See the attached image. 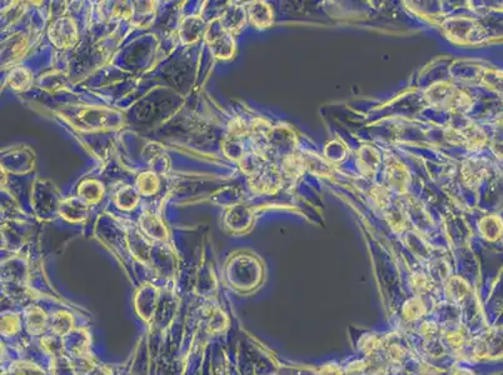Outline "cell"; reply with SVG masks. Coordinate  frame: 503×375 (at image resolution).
<instances>
[{
    "instance_id": "8992f818",
    "label": "cell",
    "mask_w": 503,
    "mask_h": 375,
    "mask_svg": "<svg viewBox=\"0 0 503 375\" xmlns=\"http://www.w3.org/2000/svg\"><path fill=\"white\" fill-rule=\"evenodd\" d=\"M104 194V188L95 179H87L79 184L78 197L84 200L87 204L98 203Z\"/></svg>"
},
{
    "instance_id": "8fae6325",
    "label": "cell",
    "mask_w": 503,
    "mask_h": 375,
    "mask_svg": "<svg viewBox=\"0 0 503 375\" xmlns=\"http://www.w3.org/2000/svg\"><path fill=\"white\" fill-rule=\"evenodd\" d=\"M11 43L9 44L13 45V49H8V48H3V53H4V56L6 58H11L13 61H18L22 58L23 54L25 53L27 50V39L25 37H17V38H13L11 40Z\"/></svg>"
},
{
    "instance_id": "7a4b0ae2",
    "label": "cell",
    "mask_w": 503,
    "mask_h": 375,
    "mask_svg": "<svg viewBox=\"0 0 503 375\" xmlns=\"http://www.w3.org/2000/svg\"><path fill=\"white\" fill-rule=\"evenodd\" d=\"M49 39L56 48L69 49L77 43V24L72 18L63 17L51 23L49 28Z\"/></svg>"
},
{
    "instance_id": "277c9868",
    "label": "cell",
    "mask_w": 503,
    "mask_h": 375,
    "mask_svg": "<svg viewBox=\"0 0 503 375\" xmlns=\"http://www.w3.org/2000/svg\"><path fill=\"white\" fill-rule=\"evenodd\" d=\"M140 226L144 232L147 233L150 237L159 240H164L168 238V230H166L164 223L159 216L154 214L153 211L144 213L140 218Z\"/></svg>"
},
{
    "instance_id": "9c48e42d",
    "label": "cell",
    "mask_w": 503,
    "mask_h": 375,
    "mask_svg": "<svg viewBox=\"0 0 503 375\" xmlns=\"http://www.w3.org/2000/svg\"><path fill=\"white\" fill-rule=\"evenodd\" d=\"M114 202H116V207L121 209H133L134 207L139 203L138 192L133 187H129V185L123 187L114 195Z\"/></svg>"
},
{
    "instance_id": "30bf717a",
    "label": "cell",
    "mask_w": 503,
    "mask_h": 375,
    "mask_svg": "<svg viewBox=\"0 0 503 375\" xmlns=\"http://www.w3.org/2000/svg\"><path fill=\"white\" fill-rule=\"evenodd\" d=\"M8 82L11 84V88L16 90H25L32 83V73L24 66H18L11 70V75L8 77Z\"/></svg>"
},
{
    "instance_id": "ba28073f",
    "label": "cell",
    "mask_w": 503,
    "mask_h": 375,
    "mask_svg": "<svg viewBox=\"0 0 503 375\" xmlns=\"http://www.w3.org/2000/svg\"><path fill=\"white\" fill-rule=\"evenodd\" d=\"M159 178L157 177V174L153 171H145L139 174L137 178V189L140 194H143L145 197H150L153 194L157 193L159 190Z\"/></svg>"
},
{
    "instance_id": "3957f363",
    "label": "cell",
    "mask_w": 503,
    "mask_h": 375,
    "mask_svg": "<svg viewBox=\"0 0 503 375\" xmlns=\"http://www.w3.org/2000/svg\"><path fill=\"white\" fill-rule=\"evenodd\" d=\"M59 213L63 218L72 223L83 221L88 216V204L79 197L69 198L61 202V204L59 205Z\"/></svg>"
},
{
    "instance_id": "5b68a950",
    "label": "cell",
    "mask_w": 503,
    "mask_h": 375,
    "mask_svg": "<svg viewBox=\"0 0 503 375\" xmlns=\"http://www.w3.org/2000/svg\"><path fill=\"white\" fill-rule=\"evenodd\" d=\"M205 20L198 16L189 17L182 23L181 27V38L183 43L190 44L197 42L205 34Z\"/></svg>"
},
{
    "instance_id": "52a82bcc",
    "label": "cell",
    "mask_w": 503,
    "mask_h": 375,
    "mask_svg": "<svg viewBox=\"0 0 503 375\" xmlns=\"http://www.w3.org/2000/svg\"><path fill=\"white\" fill-rule=\"evenodd\" d=\"M221 23L223 29H226L228 33H234L244 24V13L241 8L233 6L232 9L222 14V17L218 19Z\"/></svg>"
},
{
    "instance_id": "6da1fadb",
    "label": "cell",
    "mask_w": 503,
    "mask_h": 375,
    "mask_svg": "<svg viewBox=\"0 0 503 375\" xmlns=\"http://www.w3.org/2000/svg\"><path fill=\"white\" fill-rule=\"evenodd\" d=\"M231 35L232 34L223 29L218 19L210 23L205 29V42L218 59H229L234 54V40Z\"/></svg>"
}]
</instances>
